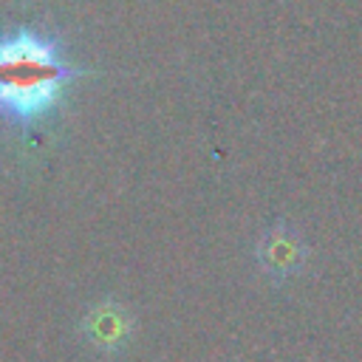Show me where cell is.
Instances as JSON below:
<instances>
[{
  "label": "cell",
  "instance_id": "obj_1",
  "mask_svg": "<svg viewBox=\"0 0 362 362\" xmlns=\"http://www.w3.org/2000/svg\"><path fill=\"white\" fill-rule=\"evenodd\" d=\"M82 71L68 65L57 40L31 28L0 37V116L31 124L62 105Z\"/></svg>",
  "mask_w": 362,
  "mask_h": 362
},
{
  "label": "cell",
  "instance_id": "obj_3",
  "mask_svg": "<svg viewBox=\"0 0 362 362\" xmlns=\"http://www.w3.org/2000/svg\"><path fill=\"white\" fill-rule=\"evenodd\" d=\"M82 331L85 337L102 348V351H116L122 348V342L130 337V314L116 305V303H102V305H93L82 322Z\"/></svg>",
  "mask_w": 362,
  "mask_h": 362
},
{
  "label": "cell",
  "instance_id": "obj_2",
  "mask_svg": "<svg viewBox=\"0 0 362 362\" xmlns=\"http://www.w3.org/2000/svg\"><path fill=\"white\" fill-rule=\"evenodd\" d=\"M303 257H305V249H303L300 238L286 226L272 229L257 246V260H260V266L269 277L294 274L303 266Z\"/></svg>",
  "mask_w": 362,
  "mask_h": 362
}]
</instances>
